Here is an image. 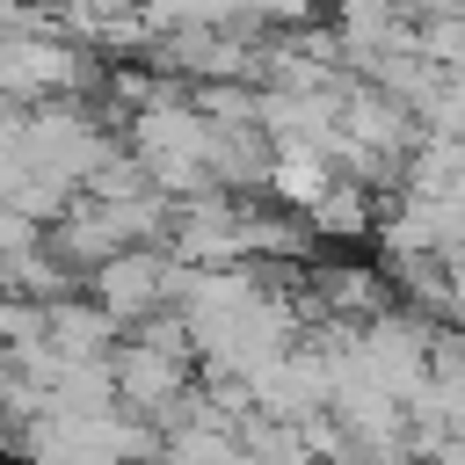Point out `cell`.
<instances>
[{
    "instance_id": "obj_1",
    "label": "cell",
    "mask_w": 465,
    "mask_h": 465,
    "mask_svg": "<svg viewBox=\"0 0 465 465\" xmlns=\"http://www.w3.org/2000/svg\"><path fill=\"white\" fill-rule=\"evenodd\" d=\"M182 327H189L203 378L247 385L254 371H269L283 349L305 341L312 312L298 291H283V276L269 262H232V269H196V283L182 298Z\"/></svg>"
},
{
    "instance_id": "obj_2",
    "label": "cell",
    "mask_w": 465,
    "mask_h": 465,
    "mask_svg": "<svg viewBox=\"0 0 465 465\" xmlns=\"http://www.w3.org/2000/svg\"><path fill=\"white\" fill-rule=\"evenodd\" d=\"M124 145H131V160L153 174V189H167L174 203L218 189V182H211V116H203L196 87H182V80H167V73H160V87H153L138 109H124Z\"/></svg>"
},
{
    "instance_id": "obj_3",
    "label": "cell",
    "mask_w": 465,
    "mask_h": 465,
    "mask_svg": "<svg viewBox=\"0 0 465 465\" xmlns=\"http://www.w3.org/2000/svg\"><path fill=\"white\" fill-rule=\"evenodd\" d=\"M22 465H160V429L131 407H44L15 421Z\"/></svg>"
},
{
    "instance_id": "obj_4",
    "label": "cell",
    "mask_w": 465,
    "mask_h": 465,
    "mask_svg": "<svg viewBox=\"0 0 465 465\" xmlns=\"http://www.w3.org/2000/svg\"><path fill=\"white\" fill-rule=\"evenodd\" d=\"M116 407H131V414H145L153 429L160 421H174L182 414V400L196 392V349H189V327H182V312H160V320H145V327H131L124 341H116Z\"/></svg>"
},
{
    "instance_id": "obj_5",
    "label": "cell",
    "mask_w": 465,
    "mask_h": 465,
    "mask_svg": "<svg viewBox=\"0 0 465 465\" xmlns=\"http://www.w3.org/2000/svg\"><path fill=\"white\" fill-rule=\"evenodd\" d=\"M189 283H196V269H189L174 247H124L116 262H102V269L87 276V291L116 312L124 334L145 327V320H160V312H182Z\"/></svg>"
},
{
    "instance_id": "obj_6",
    "label": "cell",
    "mask_w": 465,
    "mask_h": 465,
    "mask_svg": "<svg viewBox=\"0 0 465 465\" xmlns=\"http://www.w3.org/2000/svg\"><path fill=\"white\" fill-rule=\"evenodd\" d=\"M116 341H124V327H116V312L87 291H58V298H44V327H36V349L44 356H116Z\"/></svg>"
},
{
    "instance_id": "obj_7",
    "label": "cell",
    "mask_w": 465,
    "mask_h": 465,
    "mask_svg": "<svg viewBox=\"0 0 465 465\" xmlns=\"http://www.w3.org/2000/svg\"><path fill=\"white\" fill-rule=\"evenodd\" d=\"M327 29H334V44H341L349 73H363V65H378L385 51H407L421 22H414V15H400L392 0H334Z\"/></svg>"
},
{
    "instance_id": "obj_8",
    "label": "cell",
    "mask_w": 465,
    "mask_h": 465,
    "mask_svg": "<svg viewBox=\"0 0 465 465\" xmlns=\"http://www.w3.org/2000/svg\"><path fill=\"white\" fill-rule=\"evenodd\" d=\"M240 458L247 465H327L320 429L312 421H283V414H247L240 421Z\"/></svg>"
},
{
    "instance_id": "obj_9",
    "label": "cell",
    "mask_w": 465,
    "mask_h": 465,
    "mask_svg": "<svg viewBox=\"0 0 465 465\" xmlns=\"http://www.w3.org/2000/svg\"><path fill=\"white\" fill-rule=\"evenodd\" d=\"M320 240H363V232H378V189L363 182V174H334V189L312 203V218H305Z\"/></svg>"
},
{
    "instance_id": "obj_10",
    "label": "cell",
    "mask_w": 465,
    "mask_h": 465,
    "mask_svg": "<svg viewBox=\"0 0 465 465\" xmlns=\"http://www.w3.org/2000/svg\"><path fill=\"white\" fill-rule=\"evenodd\" d=\"M334 160L327 153H276V174H269V203H283V211H298V218H312V203L334 189Z\"/></svg>"
},
{
    "instance_id": "obj_11",
    "label": "cell",
    "mask_w": 465,
    "mask_h": 465,
    "mask_svg": "<svg viewBox=\"0 0 465 465\" xmlns=\"http://www.w3.org/2000/svg\"><path fill=\"white\" fill-rule=\"evenodd\" d=\"M240 7H247V22H254V29H269V36L305 29V22H312V0H240Z\"/></svg>"
},
{
    "instance_id": "obj_12",
    "label": "cell",
    "mask_w": 465,
    "mask_h": 465,
    "mask_svg": "<svg viewBox=\"0 0 465 465\" xmlns=\"http://www.w3.org/2000/svg\"><path fill=\"white\" fill-rule=\"evenodd\" d=\"M443 327H458V334H465V254H458V262H443Z\"/></svg>"
},
{
    "instance_id": "obj_13",
    "label": "cell",
    "mask_w": 465,
    "mask_h": 465,
    "mask_svg": "<svg viewBox=\"0 0 465 465\" xmlns=\"http://www.w3.org/2000/svg\"><path fill=\"white\" fill-rule=\"evenodd\" d=\"M392 7H400V15H414V22H421V15H443V7H458V0H392Z\"/></svg>"
},
{
    "instance_id": "obj_14",
    "label": "cell",
    "mask_w": 465,
    "mask_h": 465,
    "mask_svg": "<svg viewBox=\"0 0 465 465\" xmlns=\"http://www.w3.org/2000/svg\"><path fill=\"white\" fill-rule=\"evenodd\" d=\"M327 465H356V458H327Z\"/></svg>"
}]
</instances>
